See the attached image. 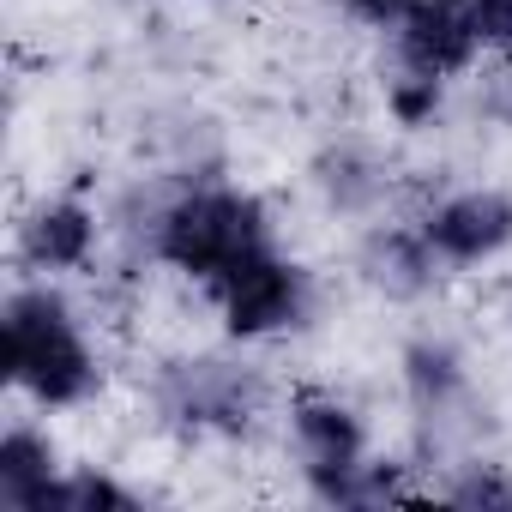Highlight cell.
Returning a JSON list of instances; mask_svg holds the SVG:
<instances>
[{"label":"cell","instance_id":"cell-1","mask_svg":"<svg viewBox=\"0 0 512 512\" xmlns=\"http://www.w3.org/2000/svg\"><path fill=\"white\" fill-rule=\"evenodd\" d=\"M157 253H163L169 266L193 272V278L223 284L235 266L253 260V253H266V211L253 205L247 193H229V187L187 193V199H175L163 211Z\"/></svg>","mask_w":512,"mask_h":512},{"label":"cell","instance_id":"cell-2","mask_svg":"<svg viewBox=\"0 0 512 512\" xmlns=\"http://www.w3.org/2000/svg\"><path fill=\"white\" fill-rule=\"evenodd\" d=\"M7 380H19L37 404H79L97 386L91 350L73 332L61 296L19 290L7 302Z\"/></svg>","mask_w":512,"mask_h":512},{"label":"cell","instance_id":"cell-3","mask_svg":"<svg viewBox=\"0 0 512 512\" xmlns=\"http://www.w3.org/2000/svg\"><path fill=\"white\" fill-rule=\"evenodd\" d=\"M296 446L308 458V482L326 500H350V482L362 470V428L338 398H320V392L296 398Z\"/></svg>","mask_w":512,"mask_h":512},{"label":"cell","instance_id":"cell-4","mask_svg":"<svg viewBox=\"0 0 512 512\" xmlns=\"http://www.w3.org/2000/svg\"><path fill=\"white\" fill-rule=\"evenodd\" d=\"M217 296H223V314H229V332L235 338H260V332L290 326L302 314V296L308 290H302V272L296 266L272 260V253H253L247 266H235L217 284Z\"/></svg>","mask_w":512,"mask_h":512},{"label":"cell","instance_id":"cell-5","mask_svg":"<svg viewBox=\"0 0 512 512\" xmlns=\"http://www.w3.org/2000/svg\"><path fill=\"white\" fill-rule=\"evenodd\" d=\"M476 49H482V37H476L470 0H416V7L398 19V55L422 79L458 73Z\"/></svg>","mask_w":512,"mask_h":512},{"label":"cell","instance_id":"cell-6","mask_svg":"<svg viewBox=\"0 0 512 512\" xmlns=\"http://www.w3.org/2000/svg\"><path fill=\"white\" fill-rule=\"evenodd\" d=\"M422 235H428V247L440 260H488V253H500L512 241V199L488 193V187L458 193L428 217Z\"/></svg>","mask_w":512,"mask_h":512},{"label":"cell","instance_id":"cell-7","mask_svg":"<svg viewBox=\"0 0 512 512\" xmlns=\"http://www.w3.org/2000/svg\"><path fill=\"white\" fill-rule=\"evenodd\" d=\"M91 211L61 199V205H43L31 223H25V260L43 266V272H67V266H85V253H91Z\"/></svg>","mask_w":512,"mask_h":512},{"label":"cell","instance_id":"cell-8","mask_svg":"<svg viewBox=\"0 0 512 512\" xmlns=\"http://www.w3.org/2000/svg\"><path fill=\"white\" fill-rule=\"evenodd\" d=\"M55 482V452L43 434L31 428H13L0 440V500L19 506V512H43V494Z\"/></svg>","mask_w":512,"mask_h":512},{"label":"cell","instance_id":"cell-9","mask_svg":"<svg viewBox=\"0 0 512 512\" xmlns=\"http://www.w3.org/2000/svg\"><path fill=\"white\" fill-rule=\"evenodd\" d=\"M181 386H187V416H199V422H223V428H241L247 422V410H253V386L235 374V368H223V362H193V368H181Z\"/></svg>","mask_w":512,"mask_h":512},{"label":"cell","instance_id":"cell-10","mask_svg":"<svg viewBox=\"0 0 512 512\" xmlns=\"http://www.w3.org/2000/svg\"><path fill=\"white\" fill-rule=\"evenodd\" d=\"M428 235L422 241H404V235H380L374 253H368V266H374V284H386L392 296H410L428 284Z\"/></svg>","mask_w":512,"mask_h":512},{"label":"cell","instance_id":"cell-11","mask_svg":"<svg viewBox=\"0 0 512 512\" xmlns=\"http://www.w3.org/2000/svg\"><path fill=\"white\" fill-rule=\"evenodd\" d=\"M49 506H79V512L115 506V512H127V506H133V494H127V488H115L109 476H55V482H49V494H43V512H49Z\"/></svg>","mask_w":512,"mask_h":512},{"label":"cell","instance_id":"cell-12","mask_svg":"<svg viewBox=\"0 0 512 512\" xmlns=\"http://www.w3.org/2000/svg\"><path fill=\"white\" fill-rule=\"evenodd\" d=\"M470 13H476V37H482V49L512 55V0H470Z\"/></svg>","mask_w":512,"mask_h":512},{"label":"cell","instance_id":"cell-13","mask_svg":"<svg viewBox=\"0 0 512 512\" xmlns=\"http://www.w3.org/2000/svg\"><path fill=\"white\" fill-rule=\"evenodd\" d=\"M434 103H440V79L410 73L404 85H392V109H398V121H404V127H416L422 115H434Z\"/></svg>","mask_w":512,"mask_h":512},{"label":"cell","instance_id":"cell-14","mask_svg":"<svg viewBox=\"0 0 512 512\" xmlns=\"http://www.w3.org/2000/svg\"><path fill=\"white\" fill-rule=\"evenodd\" d=\"M452 500H458V506H512V488H506L494 470H470V476L452 488Z\"/></svg>","mask_w":512,"mask_h":512},{"label":"cell","instance_id":"cell-15","mask_svg":"<svg viewBox=\"0 0 512 512\" xmlns=\"http://www.w3.org/2000/svg\"><path fill=\"white\" fill-rule=\"evenodd\" d=\"M410 7H416V0H350V13H362V19H374V25H398Z\"/></svg>","mask_w":512,"mask_h":512}]
</instances>
